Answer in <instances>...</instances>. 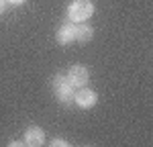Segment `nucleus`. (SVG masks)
I'll list each match as a JSON object with an SVG mask.
<instances>
[{"instance_id":"7","label":"nucleus","mask_w":153,"mask_h":147,"mask_svg":"<svg viewBox=\"0 0 153 147\" xmlns=\"http://www.w3.org/2000/svg\"><path fill=\"white\" fill-rule=\"evenodd\" d=\"M74 35H76V41H78V43H90L92 37H94V29H92L90 24H86V23H78Z\"/></svg>"},{"instance_id":"6","label":"nucleus","mask_w":153,"mask_h":147,"mask_svg":"<svg viewBox=\"0 0 153 147\" xmlns=\"http://www.w3.org/2000/svg\"><path fill=\"white\" fill-rule=\"evenodd\" d=\"M74 31H76V24H74V23L61 24V27L57 29V35H55V39H57L59 45H70V43H74V41H76Z\"/></svg>"},{"instance_id":"3","label":"nucleus","mask_w":153,"mask_h":147,"mask_svg":"<svg viewBox=\"0 0 153 147\" xmlns=\"http://www.w3.org/2000/svg\"><path fill=\"white\" fill-rule=\"evenodd\" d=\"M68 80H70L71 86H76V88H82V86L88 84V80H90V70L82 65V63H76V65H71L70 70H68Z\"/></svg>"},{"instance_id":"5","label":"nucleus","mask_w":153,"mask_h":147,"mask_svg":"<svg viewBox=\"0 0 153 147\" xmlns=\"http://www.w3.org/2000/svg\"><path fill=\"white\" fill-rule=\"evenodd\" d=\"M25 145L29 147H39L45 143V131L41 129V127H37V125H33V127H29L27 131H25Z\"/></svg>"},{"instance_id":"2","label":"nucleus","mask_w":153,"mask_h":147,"mask_svg":"<svg viewBox=\"0 0 153 147\" xmlns=\"http://www.w3.org/2000/svg\"><path fill=\"white\" fill-rule=\"evenodd\" d=\"M53 94L61 104H71L74 102V86L70 84L68 76L55 74V78H53Z\"/></svg>"},{"instance_id":"9","label":"nucleus","mask_w":153,"mask_h":147,"mask_svg":"<svg viewBox=\"0 0 153 147\" xmlns=\"http://www.w3.org/2000/svg\"><path fill=\"white\" fill-rule=\"evenodd\" d=\"M6 10V0H0V14Z\"/></svg>"},{"instance_id":"1","label":"nucleus","mask_w":153,"mask_h":147,"mask_svg":"<svg viewBox=\"0 0 153 147\" xmlns=\"http://www.w3.org/2000/svg\"><path fill=\"white\" fill-rule=\"evenodd\" d=\"M92 14H94L92 0H74L68 6V16L71 23H86Z\"/></svg>"},{"instance_id":"8","label":"nucleus","mask_w":153,"mask_h":147,"mask_svg":"<svg viewBox=\"0 0 153 147\" xmlns=\"http://www.w3.org/2000/svg\"><path fill=\"white\" fill-rule=\"evenodd\" d=\"M68 145H70V143H68L63 137H55V139L51 141V147H68Z\"/></svg>"},{"instance_id":"4","label":"nucleus","mask_w":153,"mask_h":147,"mask_svg":"<svg viewBox=\"0 0 153 147\" xmlns=\"http://www.w3.org/2000/svg\"><path fill=\"white\" fill-rule=\"evenodd\" d=\"M74 102H76L80 108H92L96 102H98V94H96L94 90L82 86L78 92H74Z\"/></svg>"},{"instance_id":"10","label":"nucleus","mask_w":153,"mask_h":147,"mask_svg":"<svg viewBox=\"0 0 153 147\" xmlns=\"http://www.w3.org/2000/svg\"><path fill=\"white\" fill-rule=\"evenodd\" d=\"M6 2H10V4H23L25 0H6Z\"/></svg>"}]
</instances>
